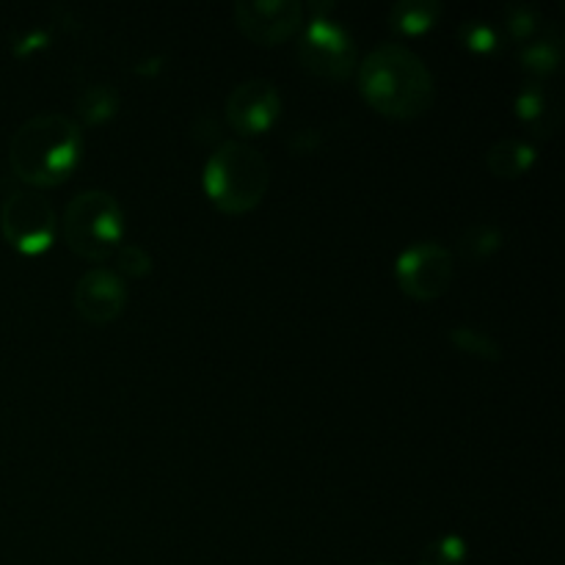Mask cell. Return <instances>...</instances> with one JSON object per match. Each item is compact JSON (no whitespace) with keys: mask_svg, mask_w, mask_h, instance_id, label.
Masks as SVG:
<instances>
[{"mask_svg":"<svg viewBox=\"0 0 565 565\" xmlns=\"http://www.w3.org/2000/svg\"><path fill=\"white\" fill-rule=\"evenodd\" d=\"M119 108V94L110 86H88L77 97V116L83 125H103Z\"/></svg>","mask_w":565,"mask_h":565,"instance_id":"15","label":"cell"},{"mask_svg":"<svg viewBox=\"0 0 565 565\" xmlns=\"http://www.w3.org/2000/svg\"><path fill=\"white\" fill-rule=\"evenodd\" d=\"M450 342L463 351L467 356L483 359V362H500L502 359V348L497 345V340L491 334L480 329H469V326H456L450 329Z\"/></svg>","mask_w":565,"mask_h":565,"instance_id":"17","label":"cell"},{"mask_svg":"<svg viewBox=\"0 0 565 565\" xmlns=\"http://www.w3.org/2000/svg\"><path fill=\"white\" fill-rule=\"evenodd\" d=\"M516 116L530 127L535 136H546L561 121V110H557L555 97L546 92L541 83H527L522 92L516 94Z\"/></svg>","mask_w":565,"mask_h":565,"instance_id":"11","label":"cell"},{"mask_svg":"<svg viewBox=\"0 0 565 565\" xmlns=\"http://www.w3.org/2000/svg\"><path fill=\"white\" fill-rule=\"evenodd\" d=\"M270 188V166L263 152L243 141H224L204 166V191L226 215L259 207Z\"/></svg>","mask_w":565,"mask_h":565,"instance_id":"3","label":"cell"},{"mask_svg":"<svg viewBox=\"0 0 565 565\" xmlns=\"http://www.w3.org/2000/svg\"><path fill=\"white\" fill-rule=\"evenodd\" d=\"M64 241L77 257L88 263H105L114 257L125 237V213L114 193L108 191H83L66 204L64 221Z\"/></svg>","mask_w":565,"mask_h":565,"instance_id":"4","label":"cell"},{"mask_svg":"<svg viewBox=\"0 0 565 565\" xmlns=\"http://www.w3.org/2000/svg\"><path fill=\"white\" fill-rule=\"evenodd\" d=\"M359 88L373 110L390 119H419L434 105L428 64L403 44H381L359 66Z\"/></svg>","mask_w":565,"mask_h":565,"instance_id":"1","label":"cell"},{"mask_svg":"<svg viewBox=\"0 0 565 565\" xmlns=\"http://www.w3.org/2000/svg\"><path fill=\"white\" fill-rule=\"evenodd\" d=\"M467 555V541L461 535H441L425 546L417 565H463Z\"/></svg>","mask_w":565,"mask_h":565,"instance_id":"18","label":"cell"},{"mask_svg":"<svg viewBox=\"0 0 565 565\" xmlns=\"http://www.w3.org/2000/svg\"><path fill=\"white\" fill-rule=\"evenodd\" d=\"M395 276L401 290L414 301H436L450 290L456 279V259L439 243H414L397 257Z\"/></svg>","mask_w":565,"mask_h":565,"instance_id":"7","label":"cell"},{"mask_svg":"<svg viewBox=\"0 0 565 565\" xmlns=\"http://www.w3.org/2000/svg\"><path fill=\"white\" fill-rule=\"evenodd\" d=\"M441 20V3L436 0H401L392 6L390 25L403 36H423Z\"/></svg>","mask_w":565,"mask_h":565,"instance_id":"13","label":"cell"},{"mask_svg":"<svg viewBox=\"0 0 565 565\" xmlns=\"http://www.w3.org/2000/svg\"><path fill=\"white\" fill-rule=\"evenodd\" d=\"M298 64L320 81H348L359 66L356 42L334 20L315 17L301 28V36H298Z\"/></svg>","mask_w":565,"mask_h":565,"instance_id":"5","label":"cell"},{"mask_svg":"<svg viewBox=\"0 0 565 565\" xmlns=\"http://www.w3.org/2000/svg\"><path fill=\"white\" fill-rule=\"evenodd\" d=\"M127 290L119 274L108 268H92L77 279L75 309L86 323L108 326L125 312Z\"/></svg>","mask_w":565,"mask_h":565,"instance_id":"10","label":"cell"},{"mask_svg":"<svg viewBox=\"0 0 565 565\" xmlns=\"http://www.w3.org/2000/svg\"><path fill=\"white\" fill-rule=\"evenodd\" d=\"M0 232L17 252L42 254L53 246L55 232H58V215L42 193L17 191L0 207Z\"/></svg>","mask_w":565,"mask_h":565,"instance_id":"6","label":"cell"},{"mask_svg":"<svg viewBox=\"0 0 565 565\" xmlns=\"http://www.w3.org/2000/svg\"><path fill=\"white\" fill-rule=\"evenodd\" d=\"M505 28L511 33V39H516V42H530L533 33L541 28L539 11L533 6H511L505 14Z\"/></svg>","mask_w":565,"mask_h":565,"instance_id":"20","label":"cell"},{"mask_svg":"<svg viewBox=\"0 0 565 565\" xmlns=\"http://www.w3.org/2000/svg\"><path fill=\"white\" fill-rule=\"evenodd\" d=\"M235 22L254 44L276 47L301 33L303 6L296 0H241L235 3Z\"/></svg>","mask_w":565,"mask_h":565,"instance_id":"8","label":"cell"},{"mask_svg":"<svg viewBox=\"0 0 565 565\" xmlns=\"http://www.w3.org/2000/svg\"><path fill=\"white\" fill-rule=\"evenodd\" d=\"M81 125L66 114H39L22 121L9 141L11 171L31 188H53L81 166Z\"/></svg>","mask_w":565,"mask_h":565,"instance_id":"2","label":"cell"},{"mask_svg":"<svg viewBox=\"0 0 565 565\" xmlns=\"http://www.w3.org/2000/svg\"><path fill=\"white\" fill-rule=\"evenodd\" d=\"M370 565H397V563H370Z\"/></svg>","mask_w":565,"mask_h":565,"instance_id":"22","label":"cell"},{"mask_svg":"<svg viewBox=\"0 0 565 565\" xmlns=\"http://www.w3.org/2000/svg\"><path fill=\"white\" fill-rule=\"evenodd\" d=\"M561 36H544L539 42H530L519 50V64L524 72H530L533 77H550L552 72H557L561 66Z\"/></svg>","mask_w":565,"mask_h":565,"instance_id":"14","label":"cell"},{"mask_svg":"<svg viewBox=\"0 0 565 565\" xmlns=\"http://www.w3.org/2000/svg\"><path fill=\"white\" fill-rule=\"evenodd\" d=\"M114 257L116 263H119L121 274L130 276V279H141V276H147L149 270H152V257H149L147 248L136 246V243L119 246V252H116Z\"/></svg>","mask_w":565,"mask_h":565,"instance_id":"21","label":"cell"},{"mask_svg":"<svg viewBox=\"0 0 565 565\" xmlns=\"http://www.w3.org/2000/svg\"><path fill=\"white\" fill-rule=\"evenodd\" d=\"M502 241H505V237H502V232L497 230V226L475 224V226H469L461 237H458V254H461L467 263H480V259H486V257H491L494 252H500Z\"/></svg>","mask_w":565,"mask_h":565,"instance_id":"16","label":"cell"},{"mask_svg":"<svg viewBox=\"0 0 565 565\" xmlns=\"http://www.w3.org/2000/svg\"><path fill=\"white\" fill-rule=\"evenodd\" d=\"M458 36H461V42L467 44V50H472V53L478 55L497 53L502 42L500 31L483 20H467L461 28H458Z\"/></svg>","mask_w":565,"mask_h":565,"instance_id":"19","label":"cell"},{"mask_svg":"<svg viewBox=\"0 0 565 565\" xmlns=\"http://www.w3.org/2000/svg\"><path fill=\"white\" fill-rule=\"evenodd\" d=\"M226 121L241 136H259L276 125L281 97L270 81H243L226 97Z\"/></svg>","mask_w":565,"mask_h":565,"instance_id":"9","label":"cell"},{"mask_svg":"<svg viewBox=\"0 0 565 565\" xmlns=\"http://www.w3.org/2000/svg\"><path fill=\"white\" fill-rule=\"evenodd\" d=\"M535 160V149L527 141H519V138H505V141H497L494 147L486 152V166L494 177L500 180H516L530 171Z\"/></svg>","mask_w":565,"mask_h":565,"instance_id":"12","label":"cell"}]
</instances>
